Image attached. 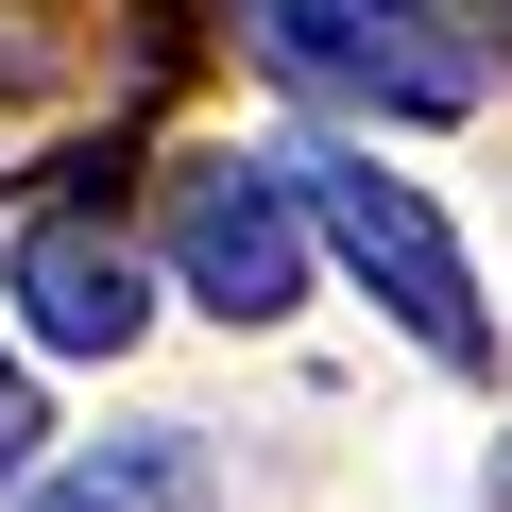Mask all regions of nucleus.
Returning a JSON list of instances; mask_svg holds the SVG:
<instances>
[{
	"mask_svg": "<svg viewBox=\"0 0 512 512\" xmlns=\"http://www.w3.org/2000/svg\"><path fill=\"white\" fill-rule=\"evenodd\" d=\"M52 512H86V495H52Z\"/></svg>",
	"mask_w": 512,
	"mask_h": 512,
	"instance_id": "9",
	"label": "nucleus"
},
{
	"mask_svg": "<svg viewBox=\"0 0 512 512\" xmlns=\"http://www.w3.org/2000/svg\"><path fill=\"white\" fill-rule=\"evenodd\" d=\"M291 188H308V222H325V256H342V274L444 359V376H478L495 359V308H478V256H461V222L410 188V171H376V154H342V137H291L274 154Z\"/></svg>",
	"mask_w": 512,
	"mask_h": 512,
	"instance_id": "1",
	"label": "nucleus"
},
{
	"mask_svg": "<svg viewBox=\"0 0 512 512\" xmlns=\"http://www.w3.org/2000/svg\"><path fill=\"white\" fill-rule=\"evenodd\" d=\"M308 188L274 171V154H205V171H171V274H188V308H222V325H291V291H308Z\"/></svg>",
	"mask_w": 512,
	"mask_h": 512,
	"instance_id": "3",
	"label": "nucleus"
},
{
	"mask_svg": "<svg viewBox=\"0 0 512 512\" xmlns=\"http://www.w3.org/2000/svg\"><path fill=\"white\" fill-rule=\"evenodd\" d=\"M35 444H52V410H35V376H18V359H0V495L35 478Z\"/></svg>",
	"mask_w": 512,
	"mask_h": 512,
	"instance_id": "6",
	"label": "nucleus"
},
{
	"mask_svg": "<svg viewBox=\"0 0 512 512\" xmlns=\"http://www.w3.org/2000/svg\"><path fill=\"white\" fill-rule=\"evenodd\" d=\"M18 325H35L52 359H120V342L154 325V291H137V256L103 239V205H52V222H18Z\"/></svg>",
	"mask_w": 512,
	"mask_h": 512,
	"instance_id": "4",
	"label": "nucleus"
},
{
	"mask_svg": "<svg viewBox=\"0 0 512 512\" xmlns=\"http://www.w3.org/2000/svg\"><path fill=\"white\" fill-rule=\"evenodd\" d=\"M461 35H478V52H512V0H461Z\"/></svg>",
	"mask_w": 512,
	"mask_h": 512,
	"instance_id": "7",
	"label": "nucleus"
},
{
	"mask_svg": "<svg viewBox=\"0 0 512 512\" xmlns=\"http://www.w3.org/2000/svg\"><path fill=\"white\" fill-rule=\"evenodd\" d=\"M239 35H256L274 86L376 103V120H478V86H495V52L444 0H239Z\"/></svg>",
	"mask_w": 512,
	"mask_h": 512,
	"instance_id": "2",
	"label": "nucleus"
},
{
	"mask_svg": "<svg viewBox=\"0 0 512 512\" xmlns=\"http://www.w3.org/2000/svg\"><path fill=\"white\" fill-rule=\"evenodd\" d=\"M69 495H86V512H205V444H188V427H137V444H103Z\"/></svg>",
	"mask_w": 512,
	"mask_h": 512,
	"instance_id": "5",
	"label": "nucleus"
},
{
	"mask_svg": "<svg viewBox=\"0 0 512 512\" xmlns=\"http://www.w3.org/2000/svg\"><path fill=\"white\" fill-rule=\"evenodd\" d=\"M495 495H512V444H495Z\"/></svg>",
	"mask_w": 512,
	"mask_h": 512,
	"instance_id": "8",
	"label": "nucleus"
}]
</instances>
